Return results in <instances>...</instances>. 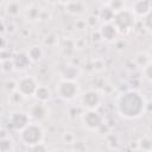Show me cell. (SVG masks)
Instances as JSON below:
<instances>
[{
  "label": "cell",
  "instance_id": "f35d334b",
  "mask_svg": "<svg viewBox=\"0 0 152 152\" xmlns=\"http://www.w3.org/2000/svg\"><path fill=\"white\" fill-rule=\"evenodd\" d=\"M76 26H77V28H80V30H83L84 27H87L84 20H77V21H76Z\"/></svg>",
  "mask_w": 152,
  "mask_h": 152
},
{
  "label": "cell",
  "instance_id": "ffe728a7",
  "mask_svg": "<svg viewBox=\"0 0 152 152\" xmlns=\"http://www.w3.org/2000/svg\"><path fill=\"white\" fill-rule=\"evenodd\" d=\"M99 20H102L103 24H108V23H113V19H114V13L112 12V10L104 5L101 10H100V13H99Z\"/></svg>",
  "mask_w": 152,
  "mask_h": 152
},
{
  "label": "cell",
  "instance_id": "44dd1931",
  "mask_svg": "<svg viewBox=\"0 0 152 152\" xmlns=\"http://www.w3.org/2000/svg\"><path fill=\"white\" fill-rule=\"evenodd\" d=\"M138 147L141 152H152V140L150 137L145 135L139 139L138 141Z\"/></svg>",
  "mask_w": 152,
  "mask_h": 152
},
{
  "label": "cell",
  "instance_id": "7402d4cb",
  "mask_svg": "<svg viewBox=\"0 0 152 152\" xmlns=\"http://www.w3.org/2000/svg\"><path fill=\"white\" fill-rule=\"evenodd\" d=\"M77 77V69L75 66L68 65L65 69L62 71V80H69V81H75Z\"/></svg>",
  "mask_w": 152,
  "mask_h": 152
},
{
  "label": "cell",
  "instance_id": "5b68a950",
  "mask_svg": "<svg viewBox=\"0 0 152 152\" xmlns=\"http://www.w3.org/2000/svg\"><path fill=\"white\" fill-rule=\"evenodd\" d=\"M83 126L89 131H99L103 125V116L95 110H84L81 115Z\"/></svg>",
  "mask_w": 152,
  "mask_h": 152
},
{
  "label": "cell",
  "instance_id": "d6a6232c",
  "mask_svg": "<svg viewBox=\"0 0 152 152\" xmlns=\"http://www.w3.org/2000/svg\"><path fill=\"white\" fill-rule=\"evenodd\" d=\"M5 89L8 91V94L13 93L14 90H17V81L14 80H8L6 83H5Z\"/></svg>",
  "mask_w": 152,
  "mask_h": 152
},
{
  "label": "cell",
  "instance_id": "52a82bcc",
  "mask_svg": "<svg viewBox=\"0 0 152 152\" xmlns=\"http://www.w3.org/2000/svg\"><path fill=\"white\" fill-rule=\"evenodd\" d=\"M30 122L31 120H30L28 114L23 110H14L8 116V126L18 133L23 131Z\"/></svg>",
  "mask_w": 152,
  "mask_h": 152
},
{
  "label": "cell",
  "instance_id": "ba28073f",
  "mask_svg": "<svg viewBox=\"0 0 152 152\" xmlns=\"http://www.w3.org/2000/svg\"><path fill=\"white\" fill-rule=\"evenodd\" d=\"M80 100H81V106L86 110H95L100 107L101 95L99 94V91L94 89H88L81 95Z\"/></svg>",
  "mask_w": 152,
  "mask_h": 152
},
{
  "label": "cell",
  "instance_id": "7c38bea8",
  "mask_svg": "<svg viewBox=\"0 0 152 152\" xmlns=\"http://www.w3.org/2000/svg\"><path fill=\"white\" fill-rule=\"evenodd\" d=\"M63 5L65 6V12L72 17H80L87 12V5L83 1H66Z\"/></svg>",
  "mask_w": 152,
  "mask_h": 152
},
{
  "label": "cell",
  "instance_id": "74e56055",
  "mask_svg": "<svg viewBox=\"0 0 152 152\" xmlns=\"http://www.w3.org/2000/svg\"><path fill=\"white\" fill-rule=\"evenodd\" d=\"M2 49H7V39L4 36L0 37V50Z\"/></svg>",
  "mask_w": 152,
  "mask_h": 152
},
{
  "label": "cell",
  "instance_id": "9a60e30c",
  "mask_svg": "<svg viewBox=\"0 0 152 152\" xmlns=\"http://www.w3.org/2000/svg\"><path fill=\"white\" fill-rule=\"evenodd\" d=\"M33 97L37 100V102H40V103H48L51 97H52V93L50 90V88L48 86H44V84H39L33 94Z\"/></svg>",
  "mask_w": 152,
  "mask_h": 152
},
{
  "label": "cell",
  "instance_id": "7a4b0ae2",
  "mask_svg": "<svg viewBox=\"0 0 152 152\" xmlns=\"http://www.w3.org/2000/svg\"><path fill=\"white\" fill-rule=\"evenodd\" d=\"M19 139L25 146L32 147L37 144L43 142L44 129L40 126V124L31 121L23 131L19 132Z\"/></svg>",
  "mask_w": 152,
  "mask_h": 152
},
{
  "label": "cell",
  "instance_id": "603a6c76",
  "mask_svg": "<svg viewBox=\"0 0 152 152\" xmlns=\"http://www.w3.org/2000/svg\"><path fill=\"white\" fill-rule=\"evenodd\" d=\"M8 101H10V103H11L12 106H21L23 102L25 101V97H24L18 90H14L13 93L10 94Z\"/></svg>",
  "mask_w": 152,
  "mask_h": 152
},
{
  "label": "cell",
  "instance_id": "5bb4252c",
  "mask_svg": "<svg viewBox=\"0 0 152 152\" xmlns=\"http://www.w3.org/2000/svg\"><path fill=\"white\" fill-rule=\"evenodd\" d=\"M12 63H13L14 70H18V71L26 70L31 64L26 52H17V53H14L13 58H12Z\"/></svg>",
  "mask_w": 152,
  "mask_h": 152
},
{
  "label": "cell",
  "instance_id": "2e32d148",
  "mask_svg": "<svg viewBox=\"0 0 152 152\" xmlns=\"http://www.w3.org/2000/svg\"><path fill=\"white\" fill-rule=\"evenodd\" d=\"M26 55L31 63H38L44 57V50L40 45H31L26 50Z\"/></svg>",
  "mask_w": 152,
  "mask_h": 152
},
{
  "label": "cell",
  "instance_id": "30bf717a",
  "mask_svg": "<svg viewBox=\"0 0 152 152\" xmlns=\"http://www.w3.org/2000/svg\"><path fill=\"white\" fill-rule=\"evenodd\" d=\"M24 15L27 21L30 23H37L44 19L45 11L42 8V6L37 2H31L24 8Z\"/></svg>",
  "mask_w": 152,
  "mask_h": 152
},
{
  "label": "cell",
  "instance_id": "3957f363",
  "mask_svg": "<svg viewBox=\"0 0 152 152\" xmlns=\"http://www.w3.org/2000/svg\"><path fill=\"white\" fill-rule=\"evenodd\" d=\"M135 19L137 18L133 15V13L128 8H125L114 14V19H113L112 24L115 26V28L118 30L119 33L126 34L134 28Z\"/></svg>",
  "mask_w": 152,
  "mask_h": 152
},
{
  "label": "cell",
  "instance_id": "d4e9b609",
  "mask_svg": "<svg viewBox=\"0 0 152 152\" xmlns=\"http://www.w3.org/2000/svg\"><path fill=\"white\" fill-rule=\"evenodd\" d=\"M106 141H107V146H108L110 150H118L119 146H120V140H119V138H118L115 134H109V135H107Z\"/></svg>",
  "mask_w": 152,
  "mask_h": 152
},
{
  "label": "cell",
  "instance_id": "4dcf8cb0",
  "mask_svg": "<svg viewBox=\"0 0 152 152\" xmlns=\"http://www.w3.org/2000/svg\"><path fill=\"white\" fill-rule=\"evenodd\" d=\"M84 23L88 27H95V25L99 23V17L94 15V14H90L84 19Z\"/></svg>",
  "mask_w": 152,
  "mask_h": 152
},
{
  "label": "cell",
  "instance_id": "ac0fdd59",
  "mask_svg": "<svg viewBox=\"0 0 152 152\" xmlns=\"http://www.w3.org/2000/svg\"><path fill=\"white\" fill-rule=\"evenodd\" d=\"M59 50L64 55V56H71L75 50H76V46H75V40L74 39H70V38H66V39H63L59 44Z\"/></svg>",
  "mask_w": 152,
  "mask_h": 152
},
{
  "label": "cell",
  "instance_id": "4316f807",
  "mask_svg": "<svg viewBox=\"0 0 152 152\" xmlns=\"http://www.w3.org/2000/svg\"><path fill=\"white\" fill-rule=\"evenodd\" d=\"M106 5L112 10V12H113L114 14L126 8V5H125L124 1H109V2H107Z\"/></svg>",
  "mask_w": 152,
  "mask_h": 152
},
{
  "label": "cell",
  "instance_id": "d590c367",
  "mask_svg": "<svg viewBox=\"0 0 152 152\" xmlns=\"http://www.w3.org/2000/svg\"><path fill=\"white\" fill-rule=\"evenodd\" d=\"M142 24H144V26H145V28L147 30V31H151V24H150V21H151V14H148V15H146L145 18H142Z\"/></svg>",
  "mask_w": 152,
  "mask_h": 152
},
{
  "label": "cell",
  "instance_id": "4fadbf2b",
  "mask_svg": "<svg viewBox=\"0 0 152 152\" xmlns=\"http://www.w3.org/2000/svg\"><path fill=\"white\" fill-rule=\"evenodd\" d=\"M99 32H100L101 39L102 40H106V42H113V40H115V38L119 34L118 30L115 28V26L112 23L102 24L100 26V28H99Z\"/></svg>",
  "mask_w": 152,
  "mask_h": 152
},
{
  "label": "cell",
  "instance_id": "ab89813d",
  "mask_svg": "<svg viewBox=\"0 0 152 152\" xmlns=\"http://www.w3.org/2000/svg\"><path fill=\"white\" fill-rule=\"evenodd\" d=\"M68 152H75V151H68Z\"/></svg>",
  "mask_w": 152,
  "mask_h": 152
},
{
  "label": "cell",
  "instance_id": "836d02e7",
  "mask_svg": "<svg viewBox=\"0 0 152 152\" xmlns=\"http://www.w3.org/2000/svg\"><path fill=\"white\" fill-rule=\"evenodd\" d=\"M30 148H31V152H49V150H48V147H46V145L44 142L37 144V145H34V146H32Z\"/></svg>",
  "mask_w": 152,
  "mask_h": 152
},
{
  "label": "cell",
  "instance_id": "f546056e",
  "mask_svg": "<svg viewBox=\"0 0 152 152\" xmlns=\"http://www.w3.org/2000/svg\"><path fill=\"white\" fill-rule=\"evenodd\" d=\"M142 76L147 82L152 81V63H150L142 68Z\"/></svg>",
  "mask_w": 152,
  "mask_h": 152
},
{
  "label": "cell",
  "instance_id": "d6986e66",
  "mask_svg": "<svg viewBox=\"0 0 152 152\" xmlns=\"http://www.w3.org/2000/svg\"><path fill=\"white\" fill-rule=\"evenodd\" d=\"M134 63H135V65L139 66V68L146 66L147 64L151 63V56H150V53L146 52V51L138 52V53L134 56Z\"/></svg>",
  "mask_w": 152,
  "mask_h": 152
},
{
  "label": "cell",
  "instance_id": "8fae6325",
  "mask_svg": "<svg viewBox=\"0 0 152 152\" xmlns=\"http://www.w3.org/2000/svg\"><path fill=\"white\" fill-rule=\"evenodd\" d=\"M135 18H145L146 15L151 14L152 2L148 0H138L132 2L131 7L128 8Z\"/></svg>",
  "mask_w": 152,
  "mask_h": 152
},
{
  "label": "cell",
  "instance_id": "f1b7e54d",
  "mask_svg": "<svg viewBox=\"0 0 152 152\" xmlns=\"http://www.w3.org/2000/svg\"><path fill=\"white\" fill-rule=\"evenodd\" d=\"M13 52L7 48V49H2L0 50V63L1 62H5V61H10L13 58Z\"/></svg>",
  "mask_w": 152,
  "mask_h": 152
},
{
  "label": "cell",
  "instance_id": "83f0119b",
  "mask_svg": "<svg viewBox=\"0 0 152 152\" xmlns=\"http://www.w3.org/2000/svg\"><path fill=\"white\" fill-rule=\"evenodd\" d=\"M43 43L48 46H55L58 43V37L53 33H49L43 38Z\"/></svg>",
  "mask_w": 152,
  "mask_h": 152
},
{
  "label": "cell",
  "instance_id": "9c48e42d",
  "mask_svg": "<svg viewBox=\"0 0 152 152\" xmlns=\"http://www.w3.org/2000/svg\"><path fill=\"white\" fill-rule=\"evenodd\" d=\"M30 116V120H32L33 122H40L43 120H45L49 115V108L45 103H40V102H36L30 104L28 110L26 112Z\"/></svg>",
  "mask_w": 152,
  "mask_h": 152
},
{
  "label": "cell",
  "instance_id": "e0dca14e",
  "mask_svg": "<svg viewBox=\"0 0 152 152\" xmlns=\"http://www.w3.org/2000/svg\"><path fill=\"white\" fill-rule=\"evenodd\" d=\"M21 11H23V7L19 1H10L5 6V13L10 18H17Z\"/></svg>",
  "mask_w": 152,
  "mask_h": 152
},
{
  "label": "cell",
  "instance_id": "277c9868",
  "mask_svg": "<svg viewBox=\"0 0 152 152\" xmlns=\"http://www.w3.org/2000/svg\"><path fill=\"white\" fill-rule=\"evenodd\" d=\"M80 86L76 81L61 80L56 86V94L64 101H72L78 96Z\"/></svg>",
  "mask_w": 152,
  "mask_h": 152
},
{
  "label": "cell",
  "instance_id": "6da1fadb",
  "mask_svg": "<svg viewBox=\"0 0 152 152\" xmlns=\"http://www.w3.org/2000/svg\"><path fill=\"white\" fill-rule=\"evenodd\" d=\"M146 100L138 90H127L121 93L115 101L116 112L120 116L127 120L138 119L146 110Z\"/></svg>",
  "mask_w": 152,
  "mask_h": 152
},
{
  "label": "cell",
  "instance_id": "484cf974",
  "mask_svg": "<svg viewBox=\"0 0 152 152\" xmlns=\"http://www.w3.org/2000/svg\"><path fill=\"white\" fill-rule=\"evenodd\" d=\"M61 139H62L63 144H65V145H72V144H75V141H76V135H75V133L71 132V131H65V132L62 134Z\"/></svg>",
  "mask_w": 152,
  "mask_h": 152
},
{
  "label": "cell",
  "instance_id": "1f68e13d",
  "mask_svg": "<svg viewBox=\"0 0 152 152\" xmlns=\"http://www.w3.org/2000/svg\"><path fill=\"white\" fill-rule=\"evenodd\" d=\"M1 70L6 74H10L14 70V66H13V63H12V59L10 61H5V62H1Z\"/></svg>",
  "mask_w": 152,
  "mask_h": 152
},
{
  "label": "cell",
  "instance_id": "8d00e7d4",
  "mask_svg": "<svg viewBox=\"0 0 152 152\" xmlns=\"http://www.w3.org/2000/svg\"><path fill=\"white\" fill-rule=\"evenodd\" d=\"M5 32H6V23L4 21L2 18H0V37L4 36Z\"/></svg>",
  "mask_w": 152,
  "mask_h": 152
},
{
  "label": "cell",
  "instance_id": "e575fe53",
  "mask_svg": "<svg viewBox=\"0 0 152 152\" xmlns=\"http://www.w3.org/2000/svg\"><path fill=\"white\" fill-rule=\"evenodd\" d=\"M93 65H94V66H93L94 70H96V71H102V70L104 69V63H103L101 59H95Z\"/></svg>",
  "mask_w": 152,
  "mask_h": 152
},
{
  "label": "cell",
  "instance_id": "cb8c5ba5",
  "mask_svg": "<svg viewBox=\"0 0 152 152\" xmlns=\"http://www.w3.org/2000/svg\"><path fill=\"white\" fill-rule=\"evenodd\" d=\"M14 147V142L10 137L0 139V152H11Z\"/></svg>",
  "mask_w": 152,
  "mask_h": 152
},
{
  "label": "cell",
  "instance_id": "8992f818",
  "mask_svg": "<svg viewBox=\"0 0 152 152\" xmlns=\"http://www.w3.org/2000/svg\"><path fill=\"white\" fill-rule=\"evenodd\" d=\"M38 81L33 76H23L17 81V90L26 99L30 96H33L37 87H38Z\"/></svg>",
  "mask_w": 152,
  "mask_h": 152
}]
</instances>
